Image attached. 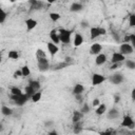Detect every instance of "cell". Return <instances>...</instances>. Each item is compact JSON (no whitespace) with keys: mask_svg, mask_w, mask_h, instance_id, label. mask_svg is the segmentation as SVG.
<instances>
[{"mask_svg":"<svg viewBox=\"0 0 135 135\" xmlns=\"http://www.w3.org/2000/svg\"><path fill=\"white\" fill-rule=\"evenodd\" d=\"M58 34H59L60 42H62L63 44H69L71 42L72 31H69V30H65V28H60L58 31Z\"/></svg>","mask_w":135,"mask_h":135,"instance_id":"6da1fadb","label":"cell"},{"mask_svg":"<svg viewBox=\"0 0 135 135\" xmlns=\"http://www.w3.org/2000/svg\"><path fill=\"white\" fill-rule=\"evenodd\" d=\"M9 98L15 102V104L19 105V107H22L23 104H25V102L28 100L30 96H27L25 93H23L22 95H12L9 96Z\"/></svg>","mask_w":135,"mask_h":135,"instance_id":"7a4b0ae2","label":"cell"},{"mask_svg":"<svg viewBox=\"0 0 135 135\" xmlns=\"http://www.w3.org/2000/svg\"><path fill=\"white\" fill-rule=\"evenodd\" d=\"M120 126H121L122 128H127V129L133 130L134 127H135V122H134L133 118H132L130 115H124L123 118H122V121H121Z\"/></svg>","mask_w":135,"mask_h":135,"instance_id":"3957f363","label":"cell"},{"mask_svg":"<svg viewBox=\"0 0 135 135\" xmlns=\"http://www.w3.org/2000/svg\"><path fill=\"white\" fill-rule=\"evenodd\" d=\"M133 52H134V49L130 43H121L119 46V53H121L124 56L131 55Z\"/></svg>","mask_w":135,"mask_h":135,"instance_id":"277c9868","label":"cell"},{"mask_svg":"<svg viewBox=\"0 0 135 135\" xmlns=\"http://www.w3.org/2000/svg\"><path fill=\"white\" fill-rule=\"evenodd\" d=\"M37 65H38V70H39L40 72H46V71L50 69V63H49V60H47L46 58L38 59Z\"/></svg>","mask_w":135,"mask_h":135,"instance_id":"5b68a950","label":"cell"},{"mask_svg":"<svg viewBox=\"0 0 135 135\" xmlns=\"http://www.w3.org/2000/svg\"><path fill=\"white\" fill-rule=\"evenodd\" d=\"M104 80H105V76H103L102 74L94 73L92 75V84L93 85H98V84L102 83Z\"/></svg>","mask_w":135,"mask_h":135,"instance_id":"8992f818","label":"cell"},{"mask_svg":"<svg viewBox=\"0 0 135 135\" xmlns=\"http://www.w3.org/2000/svg\"><path fill=\"white\" fill-rule=\"evenodd\" d=\"M124 60H126V56L122 55V54L119 53V52H115V53H113L112 58H111L112 63H121V62H123Z\"/></svg>","mask_w":135,"mask_h":135,"instance_id":"52a82bcc","label":"cell"},{"mask_svg":"<svg viewBox=\"0 0 135 135\" xmlns=\"http://www.w3.org/2000/svg\"><path fill=\"white\" fill-rule=\"evenodd\" d=\"M109 79H110V81H111L113 84H120V83L124 80L122 74H120V73H115V74L111 75V77H110Z\"/></svg>","mask_w":135,"mask_h":135,"instance_id":"ba28073f","label":"cell"},{"mask_svg":"<svg viewBox=\"0 0 135 135\" xmlns=\"http://www.w3.org/2000/svg\"><path fill=\"white\" fill-rule=\"evenodd\" d=\"M101 51H102V45L100 43H93L90 47V54L91 55H99L101 54Z\"/></svg>","mask_w":135,"mask_h":135,"instance_id":"9c48e42d","label":"cell"},{"mask_svg":"<svg viewBox=\"0 0 135 135\" xmlns=\"http://www.w3.org/2000/svg\"><path fill=\"white\" fill-rule=\"evenodd\" d=\"M30 5H31V9L32 11H39L43 8V2L42 1H37V0H31L28 1Z\"/></svg>","mask_w":135,"mask_h":135,"instance_id":"30bf717a","label":"cell"},{"mask_svg":"<svg viewBox=\"0 0 135 135\" xmlns=\"http://www.w3.org/2000/svg\"><path fill=\"white\" fill-rule=\"evenodd\" d=\"M46 47H47V51L51 54V56H55L59 52V47L57 46V44H55L53 42H47L46 43Z\"/></svg>","mask_w":135,"mask_h":135,"instance_id":"8fae6325","label":"cell"},{"mask_svg":"<svg viewBox=\"0 0 135 135\" xmlns=\"http://www.w3.org/2000/svg\"><path fill=\"white\" fill-rule=\"evenodd\" d=\"M50 38H51L52 42H53V43H55V44H58V43L60 42L58 31H57V30H55V28H54V30H52V31L50 32Z\"/></svg>","mask_w":135,"mask_h":135,"instance_id":"7c38bea8","label":"cell"},{"mask_svg":"<svg viewBox=\"0 0 135 135\" xmlns=\"http://www.w3.org/2000/svg\"><path fill=\"white\" fill-rule=\"evenodd\" d=\"M25 25H26L27 31H32L37 26V21L33 18H28V19L25 20Z\"/></svg>","mask_w":135,"mask_h":135,"instance_id":"4fadbf2b","label":"cell"},{"mask_svg":"<svg viewBox=\"0 0 135 135\" xmlns=\"http://www.w3.org/2000/svg\"><path fill=\"white\" fill-rule=\"evenodd\" d=\"M84 91V86L81 84V83H76L73 88V91H72V94L75 96V95H79V94H82Z\"/></svg>","mask_w":135,"mask_h":135,"instance_id":"5bb4252c","label":"cell"},{"mask_svg":"<svg viewBox=\"0 0 135 135\" xmlns=\"http://www.w3.org/2000/svg\"><path fill=\"white\" fill-rule=\"evenodd\" d=\"M105 61H107V56H105V54L101 53V54H99V55L96 56L95 63H96L97 65H102V64L105 63Z\"/></svg>","mask_w":135,"mask_h":135,"instance_id":"9a60e30c","label":"cell"},{"mask_svg":"<svg viewBox=\"0 0 135 135\" xmlns=\"http://www.w3.org/2000/svg\"><path fill=\"white\" fill-rule=\"evenodd\" d=\"M90 36H91V39H96L97 37H99L100 36L99 26H93V27H91V30H90Z\"/></svg>","mask_w":135,"mask_h":135,"instance_id":"2e32d148","label":"cell"},{"mask_svg":"<svg viewBox=\"0 0 135 135\" xmlns=\"http://www.w3.org/2000/svg\"><path fill=\"white\" fill-rule=\"evenodd\" d=\"M82 42H83V37H82V35L81 34H79V33H77V34H75V36H74V45L77 47V46H80L81 44H82Z\"/></svg>","mask_w":135,"mask_h":135,"instance_id":"e0dca14e","label":"cell"},{"mask_svg":"<svg viewBox=\"0 0 135 135\" xmlns=\"http://www.w3.org/2000/svg\"><path fill=\"white\" fill-rule=\"evenodd\" d=\"M82 117H83V114H82L80 111H74V112H73V116H72V121H73L74 123L79 122Z\"/></svg>","mask_w":135,"mask_h":135,"instance_id":"ac0fdd59","label":"cell"},{"mask_svg":"<svg viewBox=\"0 0 135 135\" xmlns=\"http://www.w3.org/2000/svg\"><path fill=\"white\" fill-rule=\"evenodd\" d=\"M82 8H83V5L80 2H74L70 6V11L71 12H80Z\"/></svg>","mask_w":135,"mask_h":135,"instance_id":"d6986e66","label":"cell"},{"mask_svg":"<svg viewBox=\"0 0 135 135\" xmlns=\"http://www.w3.org/2000/svg\"><path fill=\"white\" fill-rule=\"evenodd\" d=\"M118 116H119V111L117 109H115V108L111 109L109 111V113H108V118H110V119H115Z\"/></svg>","mask_w":135,"mask_h":135,"instance_id":"ffe728a7","label":"cell"},{"mask_svg":"<svg viewBox=\"0 0 135 135\" xmlns=\"http://www.w3.org/2000/svg\"><path fill=\"white\" fill-rule=\"evenodd\" d=\"M82 130H83V128H82V124L80 121L74 123V126H73V133L74 134H79L82 132Z\"/></svg>","mask_w":135,"mask_h":135,"instance_id":"44dd1931","label":"cell"},{"mask_svg":"<svg viewBox=\"0 0 135 135\" xmlns=\"http://www.w3.org/2000/svg\"><path fill=\"white\" fill-rule=\"evenodd\" d=\"M28 85H31L35 90V92L40 91V82L38 80H30L28 81Z\"/></svg>","mask_w":135,"mask_h":135,"instance_id":"7402d4cb","label":"cell"},{"mask_svg":"<svg viewBox=\"0 0 135 135\" xmlns=\"http://www.w3.org/2000/svg\"><path fill=\"white\" fill-rule=\"evenodd\" d=\"M68 66H70V64L66 63L65 61H62V62H59V63L55 64V65L53 66V70H54V71H58V70H62V69L68 68Z\"/></svg>","mask_w":135,"mask_h":135,"instance_id":"603a6c76","label":"cell"},{"mask_svg":"<svg viewBox=\"0 0 135 135\" xmlns=\"http://www.w3.org/2000/svg\"><path fill=\"white\" fill-rule=\"evenodd\" d=\"M105 111H107V105H105L104 103H100V104L97 107V109L95 110V113H96L97 115H102Z\"/></svg>","mask_w":135,"mask_h":135,"instance_id":"cb8c5ba5","label":"cell"},{"mask_svg":"<svg viewBox=\"0 0 135 135\" xmlns=\"http://www.w3.org/2000/svg\"><path fill=\"white\" fill-rule=\"evenodd\" d=\"M1 113L4 115V116H11L13 114V110L6 105H2L1 107Z\"/></svg>","mask_w":135,"mask_h":135,"instance_id":"d4e9b609","label":"cell"},{"mask_svg":"<svg viewBox=\"0 0 135 135\" xmlns=\"http://www.w3.org/2000/svg\"><path fill=\"white\" fill-rule=\"evenodd\" d=\"M8 58L16 60V59L19 58V53H18L17 51H15V50H12V51L8 52Z\"/></svg>","mask_w":135,"mask_h":135,"instance_id":"484cf974","label":"cell"},{"mask_svg":"<svg viewBox=\"0 0 135 135\" xmlns=\"http://www.w3.org/2000/svg\"><path fill=\"white\" fill-rule=\"evenodd\" d=\"M41 97H42V92H41V91H38V92H36V93L32 96V100H33L34 102H38V101L41 99Z\"/></svg>","mask_w":135,"mask_h":135,"instance_id":"4316f807","label":"cell"},{"mask_svg":"<svg viewBox=\"0 0 135 135\" xmlns=\"http://www.w3.org/2000/svg\"><path fill=\"white\" fill-rule=\"evenodd\" d=\"M36 58L37 59H42V58H46V55H45V52L42 51L41 49H38L36 51Z\"/></svg>","mask_w":135,"mask_h":135,"instance_id":"83f0119b","label":"cell"},{"mask_svg":"<svg viewBox=\"0 0 135 135\" xmlns=\"http://www.w3.org/2000/svg\"><path fill=\"white\" fill-rule=\"evenodd\" d=\"M50 18H51V20H52L53 22H57V21L61 18V16H60V14H58V13H50Z\"/></svg>","mask_w":135,"mask_h":135,"instance_id":"f1b7e54d","label":"cell"},{"mask_svg":"<svg viewBox=\"0 0 135 135\" xmlns=\"http://www.w3.org/2000/svg\"><path fill=\"white\" fill-rule=\"evenodd\" d=\"M35 93H36L35 90H34L31 85H26V86H25V94H26L27 96H30V97L32 98V96H33Z\"/></svg>","mask_w":135,"mask_h":135,"instance_id":"f546056e","label":"cell"},{"mask_svg":"<svg viewBox=\"0 0 135 135\" xmlns=\"http://www.w3.org/2000/svg\"><path fill=\"white\" fill-rule=\"evenodd\" d=\"M6 17H7L6 12H5L3 8H0V23H4Z\"/></svg>","mask_w":135,"mask_h":135,"instance_id":"4dcf8cb0","label":"cell"},{"mask_svg":"<svg viewBox=\"0 0 135 135\" xmlns=\"http://www.w3.org/2000/svg\"><path fill=\"white\" fill-rule=\"evenodd\" d=\"M11 94H12V95H22L23 93H22V91H21L19 88L13 86V88H11Z\"/></svg>","mask_w":135,"mask_h":135,"instance_id":"1f68e13d","label":"cell"},{"mask_svg":"<svg viewBox=\"0 0 135 135\" xmlns=\"http://www.w3.org/2000/svg\"><path fill=\"white\" fill-rule=\"evenodd\" d=\"M90 110H91V109H90V105H89L86 102H84V103L82 104V107H81V111H80V112H81L82 114H88V113L90 112Z\"/></svg>","mask_w":135,"mask_h":135,"instance_id":"d6a6232c","label":"cell"},{"mask_svg":"<svg viewBox=\"0 0 135 135\" xmlns=\"http://www.w3.org/2000/svg\"><path fill=\"white\" fill-rule=\"evenodd\" d=\"M126 66H127L128 69H130V70H135V61L128 59V60L126 61Z\"/></svg>","mask_w":135,"mask_h":135,"instance_id":"836d02e7","label":"cell"},{"mask_svg":"<svg viewBox=\"0 0 135 135\" xmlns=\"http://www.w3.org/2000/svg\"><path fill=\"white\" fill-rule=\"evenodd\" d=\"M21 71H22V75L25 77V76H28L31 74V71H30V68L27 65H23L21 68Z\"/></svg>","mask_w":135,"mask_h":135,"instance_id":"e575fe53","label":"cell"},{"mask_svg":"<svg viewBox=\"0 0 135 135\" xmlns=\"http://www.w3.org/2000/svg\"><path fill=\"white\" fill-rule=\"evenodd\" d=\"M99 135H116V131H113L111 129H108L107 131L99 132Z\"/></svg>","mask_w":135,"mask_h":135,"instance_id":"d590c367","label":"cell"},{"mask_svg":"<svg viewBox=\"0 0 135 135\" xmlns=\"http://www.w3.org/2000/svg\"><path fill=\"white\" fill-rule=\"evenodd\" d=\"M129 25L131 27H135V14L130 15V17H129Z\"/></svg>","mask_w":135,"mask_h":135,"instance_id":"8d00e7d4","label":"cell"},{"mask_svg":"<svg viewBox=\"0 0 135 135\" xmlns=\"http://www.w3.org/2000/svg\"><path fill=\"white\" fill-rule=\"evenodd\" d=\"M130 44L135 50V34H130Z\"/></svg>","mask_w":135,"mask_h":135,"instance_id":"74e56055","label":"cell"},{"mask_svg":"<svg viewBox=\"0 0 135 135\" xmlns=\"http://www.w3.org/2000/svg\"><path fill=\"white\" fill-rule=\"evenodd\" d=\"M21 76H23L21 70H17V71H15L14 74H13V77H14V78H18V77H21Z\"/></svg>","mask_w":135,"mask_h":135,"instance_id":"f35d334b","label":"cell"},{"mask_svg":"<svg viewBox=\"0 0 135 135\" xmlns=\"http://www.w3.org/2000/svg\"><path fill=\"white\" fill-rule=\"evenodd\" d=\"M74 97H75V100H76L77 102H79V103H81V102L83 101V97H82V94H79V95H75Z\"/></svg>","mask_w":135,"mask_h":135,"instance_id":"ab89813d","label":"cell"},{"mask_svg":"<svg viewBox=\"0 0 135 135\" xmlns=\"http://www.w3.org/2000/svg\"><path fill=\"white\" fill-rule=\"evenodd\" d=\"M54 126V121L53 120H47L44 122V127L45 128H50V127H53Z\"/></svg>","mask_w":135,"mask_h":135,"instance_id":"60d3db41","label":"cell"},{"mask_svg":"<svg viewBox=\"0 0 135 135\" xmlns=\"http://www.w3.org/2000/svg\"><path fill=\"white\" fill-rule=\"evenodd\" d=\"M64 61H65L66 63H69L70 65L74 63V59H73L72 57H65V59H64Z\"/></svg>","mask_w":135,"mask_h":135,"instance_id":"b9f144b4","label":"cell"},{"mask_svg":"<svg viewBox=\"0 0 135 135\" xmlns=\"http://www.w3.org/2000/svg\"><path fill=\"white\" fill-rule=\"evenodd\" d=\"M80 25H81V27H83V28L89 27V22H88L86 20H82L81 23H80Z\"/></svg>","mask_w":135,"mask_h":135,"instance_id":"7bdbcfd3","label":"cell"},{"mask_svg":"<svg viewBox=\"0 0 135 135\" xmlns=\"http://www.w3.org/2000/svg\"><path fill=\"white\" fill-rule=\"evenodd\" d=\"M120 64L121 63H112V65L110 66V70H116V69H118L120 66Z\"/></svg>","mask_w":135,"mask_h":135,"instance_id":"ee69618b","label":"cell"},{"mask_svg":"<svg viewBox=\"0 0 135 135\" xmlns=\"http://www.w3.org/2000/svg\"><path fill=\"white\" fill-rule=\"evenodd\" d=\"M99 33H100V36L105 35V34H107V30H105L104 27H99Z\"/></svg>","mask_w":135,"mask_h":135,"instance_id":"f6af8a7d","label":"cell"},{"mask_svg":"<svg viewBox=\"0 0 135 135\" xmlns=\"http://www.w3.org/2000/svg\"><path fill=\"white\" fill-rule=\"evenodd\" d=\"M99 104H100L99 99H98V98H95V99L93 100V105H94V107H98Z\"/></svg>","mask_w":135,"mask_h":135,"instance_id":"bcb514c9","label":"cell"},{"mask_svg":"<svg viewBox=\"0 0 135 135\" xmlns=\"http://www.w3.org/2000/svg\"><path fill=\"white\" fill-rule=\"evenodd\" d=\"M130 42V35H126L123 37V43H129Z\"/></svg>","mask_w":135,"mask_h":135,"instance_id":"7dc6e473","label":"cell"},{"mask_svg":"<svg viewBox=\"0 0 135 135\" xmlns=\"http://www.w3.org/2000/svg\"><path fill=\"white\" fill-rule=\"evenodd\" d=\"M119 101H120V96H119V95H117V94H116V95H114V102H115V103H117V102H119Z\"/></svg>","mask_w":135,"mask_h":135,"instance_id":"c3c4849f","label":"cell"},{"mask_svg":"<svg viewBox=\"0 0 135 135\" xmlns=\"http://www.w3.org/2000/svg\"><path fill=\"white\" fill-rule=\"evenodd\" d=\"M131 98H132V100L133 101H135V88L132 90V92H131Z\"/></svg>","mask_w":135,"mask_h":135,"instance_id":"681fc988","label":"cell"},{"mask_svg":"<svg viewBox=\"0 0 135 135\" xmlns=\"http://www.w3.org/2000/svg\"><path fill=\"white\" fill-rule=\"evenodd\" d=\"M47 135H58V133L56 131H51V132H49Z\"/></svg>","mask_w":135,"mask_h":135,"instance_id":"f907efd6","label":"cell"},{"mask_svg":"<svg viewBox=\"0 0 135 135\" xmlns=\"http://www.w3.org/2000/svg\"><path fill=\"white\" fill-rule=\"evenodd\" d=\"M134 34H135V33H134Z\"/></svg>","mask_w":135,"mask_h":135,"instance_id":"816d5d0a","label":"cell"}]
</instances>
